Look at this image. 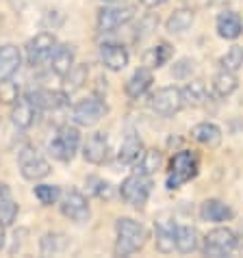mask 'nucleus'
Returning <instances> with one entry per match:
<instances>
[{"label":"nucleus","mask_w":243,"mask_h":258,"mask_svg":"<svg viewBox=\"0 0 243 258\" xmlns=\"http://www.w3.org/2000/svg\"><path fill=\"white\" fill-rule=\"evenodd\" d=\"M176 224L169 215H161L154 221V245L161 254H169L176 247Z\"/></svg>","instance_id":"nucleus-12"},{"label":"nucleus","mask_w":243,"mask_h":258,"mask_svg":"<svg viewBox=\"0 0 243 258\" xmlns=\"http://www.w3.org/2000/svg\"><path fill=\"white\" fill-rule=\"evenodd\" d=\"M152 83H154V78H152V72H150V68H139L131 78H128L126 96L131 100H139L141 96H146V91L152 87Z\"/></svg>","instance_id":"nucleus-17"},{"label":"nucleus","mask_w":243,"mask_h":258,"mask_svg":"<svg viewBox=\"0 0 243 258\" xmlns=\"http://www.w3.org/2000/svg\"><path fill=\"white\" fill-rule=\"evenodd\" d=\"M128 50L122 44H102L100 46V61L111 72H122L128 66Z\"/></svg>","instance_id":"nucleus-13"},{"label":"nucleus","mask_w":243,"mask_h":258,"mask_svg":"<svg viewBox=\"0 0 243 258\" xmlns=\"http://www.w3.org/2000/svg\"><path fill=\"white\" fill-rule=\"evenodd\" d=\"M194 20H196V16H194V11L191 9H178L167 18L165 28H167V33L178 35V33L189 31L191 24H194Z\"/></svg>","instance_id":"nucleus-28"},{"label":"nucleus","mask_w":243,"mask_h":258,"mask_svg":"<svg viewBox=\"0 0 243 258\" xmlns=\"http://www.w3.org/2000/svg\"><path fill=\"white\" fill-rule=\"evenodd\" d=\"M81 146V133L74 126H59L56 133L52 135V139L48 141V150L56 161L61 163H70L74 159L76 150Z\"/></svg>","instance_id":"nucleus-3"},{"label":"nucleus","mask_w":243,"mask_h":258,"mask_svg":"<svg viewBox=\"0 0 243 258\" xmlns=\"http://www.w3.org/2000/svg\"><path fill=\"white\" fill-rule=\"evenodd\" d=\"M61 213L66 215L68 219H72L76 221V224H85V221L89 219V202H87V198L83 196L81 191H68L66 196H63L61 200Z\"/></svg>","instance_id":"nucleus-11"},{"label":"nucleus","mask_w":243,"mask_h":258,"mask_svg":"<svg viewBox=\"0 0 243 258\" xmlns=\"http://www.w3.org/2000/svg\"><path fill=\"white\" fill-rule=\"evenodd\" d=\"M150 191H152V182H150V176H141V174H133L128 176L119 187V196L126 204L135 206V209H141L148 198Z\"/></svg>","instance_id":"nucleus-4"},{"label":"nucleus","mask_w":243,"mask_h":258,"mask_svg":"<svg viewBox=\"0 0 243 258\" xmlns=\"http://www.w3.org/2000/svg\"><path fill=\"white\" fill-rule=\"evenodd\" d=\"M200 169V159L191 150H180L171 156L169 161V174H167V189H178L185 182L194 180Z\"/></svg>","instance_id":"nucleus-2"},{"label":"nucleus","mask_w":243,"mask_h":258,"mask_svg":"<svg viewBox=\"0 0 243 258\" xmlns=\"http://www.w3.org/2000/svg\"><path fill=\"white\" fill-rule=\"evenodd\" d=\"M35 198H37L44 206H52V204L59 202L61 189L54 187V184H37V187H35Z\"/></svg>","instance_id":"nucleus-32"},{"label":"nucleus","mask_w":243,"mask_h":258,"mask_svg":"<svg viewBox=\"0 0 243 258\" xmlns=\"http://www.w3.org/2000/svg\"><path fill=\"white\" fill-rule=\"evenodd\" d=\"M115 232H117V243H115L117 256H131L139 252L146 243V228L131 217H119L115 221Z\"/></svg>","instance_id":"nucleus-1"},{"label":"nucleus","mask_w":243,"mask_h":258,"mask_svg":"<svg viewBox=\"0 0 243 258\" xmlns=\"http://www.w3.org/2000/svg\"><path fill=\"white\" fill-rule=\"evenodd\" d=\"M37 109L44 111H56L68 104V91H52V89H37L26 96Z\"/></svg>","instance_id":"nucleus-15"},{"label":"nucleus","mask_w":243,"mask_h":258,"mask_svg":"<svg viewBox=\"0 0 243 258\" xmlns=\"http://www.w3.org/2000/svg\"><path fill=\"white\" fill-rule=\"evenodd\" d=\"M106 152H109V135H106V133H94L87 141H85V146H83L85 161L91 163V165L104 163Z\"/></svg>","instance_id":"nucleus-14"},{"label":"nucleus","mask_w":243,"mask_h":258,"mask_svg":"<svg viewBox=\"0 0 243 258\" xmlns=\"http://www.w3.org/2000/svg\"><path fill=\"white\" fill-rule=\"evenodd\" d=\"M237 87H239V81H237V76H234V72H230V70L221 68L215 74V78H213V91H215L217 98L232 96L234 91H237Z\"/></svg>","instance_id":"nucleus-24"},{"label":"nucleus","mask_w":243,"mask_h":258,"mask_svg":"<svg viewBox=\"0 0 243 258\" xmlns=\"http://www.w3.org/2000/svg\"><path fill=\"white\" fill-rule=\"evenodd\" d=\"M196 70V63L194 61H189V59H183V61H178L174 68H171V74H174V78H189L191 76V72Z\"/></svg>","instance_id":"nucleus-36"},{"label":"nucleus","mask_w":243,"mask_h":258,"mask_svg":"<svg viewBox=\"0 0 243 258\" xmlns=\"http://www.w3.org/2000/svg\"><path fill=\"white\" fill-rule=\"evenodd\" d=\"M87 74H89V70H87V66H83V63H74V68L68 72L66 76V91H70V94H72V91H76V89H81L85 83H87Z\"/></svg>","instance_id":"nucleus-31"},{"label":"nucleus","mask_w":243,"mask_h":258,"mask_svg":"<svg viewBox=\"0 0 243 258\" xmlns=\"http://www.w3.org/2000/svg\"><path fill=\"white\" fill-rule=\"evenodd\" d=\"M18 204L13 202V200L9 198L7 202H3L0 204V224L3 226H11L13 221H16V217H18Z\"/></svg>","instance_id":"nucleus-35"},{"label":"nucleus","mask_w":243,"mask_h":258,"mask_svg":"<svg viewBox=\"0 0 243 258\" xmlns=\"http://www.w3.org/2000/svg\"><path fill=\"white\" fill-rule=\"evenodd\" d=\"M200 245V234L194 226H178L176 228V249L180 254L196 252Z\"/></svg>","instance_id":"nucleus-26"},{"label":"nucleus","mask_w":243,"mask_h":258,"mask_svg":"<svg viewBox=\"0 0 243 258\" xmlns=\"http://www.w3.org/2000/svg\"><path fill=\"white\" fill-rule=\"evenodd\" d=\"M161 163H163V154H161L156 148L144 150V154H141V159L137 161V169H135V174H141V176H152V174H156V171L161 169Z\"/></svg>","instance_id":"nucleus-27"},{"label":"nucleus","mask_w":243,"mask_h":258,"mask_svg":"<svg viewBox=\"0 0 243 258\" xmlns=\"http://www.w3.org/2000/svg\"><path fill=\"white\" fill-rule=\"evenodd\" d=\"M183 91V102L185 106H191V109H198V106L206 104L209 100V94H206V85L202 81H189L185 87L180 89Z\"/></svg>","instance_id":"nucleus-23"},{"label":"nucleus","mask_w":243,"mask_h":258,"mask_svg":"<svg viewBox=\"0 0 243 258\" xmlns=\"http://www.w3.org/2000/svg\"><path fill=\"white\" fill-rule=\"evenodd\" d=\"M94 191H96V196H98L100 200H111V198H113V184H109V182H102V180H100L98 187H94Z\"/></svg>","instance_id":"nucleus-37"},{"label":"nucleus","mask_w":243,"mask_h":258,"mask_svg":"<svg viewBox=\"0 0 243 258\" xmlns=\"http://www.w3.org/2000/svg\"><path fill=\"white\" fill-rule=\"evenodd\" d=\"M74 59H76L74 46H68V44L56 46L54 52H52V56H50V68H52V72H54L56 76L63 78L70 70L74 68Z\"/></svg>","instance_id":"nucleus-16"},{"label":"nucleus","mask_w":243,"mask_h":258,"mask_svg":"<svg viewBox=\"0 0 243 258\" xmlns=\"http://www.w3.org/2000/svg\"><path fill=\"white\" fill-rule=\"evenodd\" d=\"M185 106L183 102V91L178 87H161L150 96V109L161 117H171L176 115Z\"/></svg>","instance_id":"nucleus-5"},{"label":"nucleus","mask_w":243,"mask_h":258,"mask_svg":"<svg viewBox=\"0 0 243 258\" xmlns=\"http://www.w3.org/2000/svg\"><path fill=\"white\" fill-rule=\"evenodd\" d=\"M35 117H37V106H35L28 98H20L16 104H13V111H11V121L16 124L18 128H31L35 124Z\"/></svg>","instance_id":"nucleus-19"},{"label":"nucleus","mask_w":243,"mask_h":258,"mask_svg":"<svg viewBox=\"0 0 243 258\" xmlns=\"http://www.w3.org/2000/svg\"><path fill=\"white\" fill-rule=\"evenodd\" d=\"M239 245V239L230 228H215L204 236V247L202 252L206 256H228L232 254Z\"/></svg>","instance_id":"nucleus-6"},{"label":"nucleus","mask_w":243,"mask_h":258,"mask_svg":"<svg viewBox=\"0 0 243 258\" xmlns=\"http://www.w3.org/2000/svg\"><path fill=\"white\" fill-rule=\"evenodd\" d=\"M5 247V226L0 224V249Z\"/></svg>","instance_id":"nucleus-40"},{"label":"nucleus","mask_w":243,"mask_h":258,"mask_svg":"<svg viewBox=\"0 0 243 258\" xmlns=\"http://www.w3.org/2000/svg\"><path fill=\"white\" fill-rule=\"evenodd\" d=\"M106 3H119V0H106Z\"/></svg>","instance_id":"nucleus-41"},{"label":"nucleus","mask_w":243,"mask_h":258,"mask_svg":"<svg viewBox=\"0 0 243 258\" xmlns=\"http://www.w3.org/2000/svg\"><path fill=\"white\" fill-rule=\"evenodd\" d=\"M9 198H11V196H9V187H7V184H0V204L7 202Z\"/></svg>","instance_id":"nucleus-39"},{"label":"nucleus","mask_w":243,"mask_h":258,"mask_svg":"<svg viewBox=\"0 0 243 258\" xmlns=\"http://www.w3.org/2000/svg\"><path fill=\"white\" fill-rule=\"evenodd\" d=\"M22 66V54H20L18 46H0V81L11 78Z\"/></svg>","instance_id":"nucleus-18"},{"label":"nucleus","mask_w":243,"mask_h":258,"mask_svg":"<svg viewBox=\"0 0 243 258\" xmlns=\"http://www.w3.org/2000/svg\"><path fill=\"white\" fill-rule=\"evenodd\" d=\"M221 68L224 70H230V72H237L243 68V46H232L228 52L221 56Z\"/></svg>","instance_id":"nucleus-34"},{"label":"nucleus","mask_w":243,"mask_h":258,"mask_svg":"<svg viewBox=\"0 0 243 258\" xmlns=\"http://www.w3.org/2000/svg\"><path fill=\"white\" fill-rule=\"evenodd\" d=\"M144 7H148V9H156V7H163L167 3V0H139Z\"/></svg>","instance_id":"nucleus-38"},{"label":"nucleus","mask_w":243,"mask_h":258,"mask_svg":"<svg viewBox=\"0 0 243 258\" xmlns=\"http://www.w3.org/2000/svg\"><path fill=\"white\" fill-rule=\"evenodd\" d=\"M56 48V39L54 35L50 33H39L26 44V61L31 66H44V63H50V56H52Z\"/></svg>","instance_id":"nucleus-9"},{"label":"nucleus","mask_w":243,"mask_h":258,"mask_svg":"<svg viewBox=\"0 0 243 258\" xmlns=\"http://www.w3.org/2000/svg\"><path fill=\"white\" fill-rule=\"evenodd\" d=\"M20 171H22V176L26 180L35 182L50 174V163L35 148L26 146V148H22V152H20Z\"/></svg>","instance_id":"nucleus-8"},{"label":"nucleus","mask_w":243,"mask_h":258,"mask_svg":"<svg viewBox=\"0 0 243 258\" xmlns=\"http://www.w3.org/2000/svg\"><path fill=\"white\" fill-rule=\"evenodd\" d=\"M20 100V85L11 78L0 81V104H16Z\"/></svg>","instance_id":"nucleus-33"},{"label":"nucleus","mask_w":243,"mask_h":258,"mask_svg":"<svg viewBox=\"0 0 243 258\" xmlns=\"http://www.w3.org/2000/svg\"><path fill=\"white\" fill-rule=\"evenodd\" d=\"M106 115V104L100 98H85L72 109V119L76 126L89 128L96 126L100 119Z\"/></svg>","instance_id":"nucleus-7"},{"label":"nucleus","mask_w":243,"mask_h":258,"mask_svg":"<svg viewBox=\"0 0 243 258\" xmlns=\"http://www.w3.org/2000/svg\"><path fill=\"white\" fill-rule=\"evenodd\" d=\"M191 137H194L200 146H204V148H217L221 143V137H224V135H221L219 126L211 124V121H202V124L191 128Z\"/></svg>","instance_id":"nucleus-20"},{"label":"nucleus","mask_w":243,"mask_h":258,"mask_svg":"<svg viewBox=\"0 0 243 258\" xmlns=\"http://www.w3.org/2000/svg\"><path fill=\"white\" fill-rule=\"evenodd\" d=\"M215 26H217L219 37H224V39H237L239 35L243 33L241 18H239L234 11H224V13H219Z\"/></svg>","instance_id":"nucleus-21"},{"label":"nucleus","mask_w":243,"mask_h":258,"mask_svg":"<svg viewBox=\"0 0 243 258\" xmlns=\"http://www.w3.org/2000/svg\"><path fill=\"white\" fill-rule=\"evenodd\" d=\"M171 54H174V50H171L169 44H156L154 48H150L146 56H144V66L154 70V68H163L165 63L171 59Z\"/></svg>","instance_id":"nucleus-29"},{"label":"nucleus","mask_w":243,"mask_h":258,"mask_svg":"<svg viewBox=\"0 0 243 258\" xmlns=\"http://www.w3.org/2000/svg\"><path fill=\"white\" fill-rule=\"evenodd\" d=\"M70 247V241L66 234L59 232H48L44 239H41V254L50 256V254H63Z\"/></svg>","instance_id":"nucleus-30"},{"label":"nucleus","mask_w":243,"mask_h":258,"mask_svg":"<svg viewBox=\"0 0 243 258\" xmlns=\"http://www.w3.org/2000/svg\"><path fill=\"white\" fill-rule=\"evenodd\" d=\"M141 154H144V143H141V139L137 137V135H128V137L124 139V143H122V148H119L117 161L122 165H133V163H137L141 159Z\"/></svg>","instance_id":"nucleus-25"},{"label":"nucleus","mask_w":243,"mask_h":258,"mask_svg":"<svg viewBox=\"0 0 243 258\" xmlns=\"http://www.w3.org/2000/svg\"><path fill=\"white\" fill-rule=\"evenodd\" d=\"M204 221H213V224H221V221L232 219V209L228 204H224L221 200H206L200 209Z\"/></svg>","instance_id":"nucleus-22"},{"label":"nucleus","mask_w":243,"mask_h":258,"mask_svg":"<svg viewBox=\"0 0 243 258\" xmlns=\"http://www.w3.org/2000/svg\"><path fill=\"white\" fill-rule=\"evenodd\" d=\"M135 18L133 7H104L98 11V31L100 33H113L126 22Z\"/></svg>","instance_id":"nucleus-10"}]
</instances>
